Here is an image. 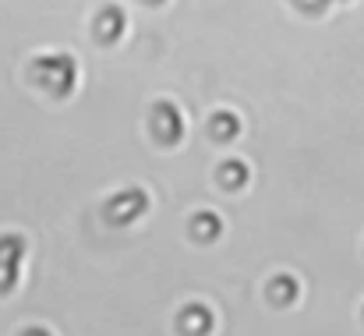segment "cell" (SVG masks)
I'll return each instance as SVG.
<instances>
[{
    "label": "cell",
    "mask_w": 364,
    "mask_h": 336,
    "mask_svg": "<svg viewBox=\"0 0 364 336\" xmlns=\"http://www.w3.org/2000/svg\"><path fill=\"white\" fill-rule=\"evenodd\" d=\"M28 75L53 100H68L75 93V85H78V64H75L71 53H39L32 61V71Z\"/></svg>",
    "instance_id": "obj_1"
},
{
    "label": "cell",
    "mask_w": 364,
    "mask_h": 336,
    "mask_svg": "<svg viewBox=\"0 0 364 336\" xmlns=\"http://www.w3.org/2000/svg\"><path fill=\"white\" fill-rule=\"evenodd\" d=\"M149 131H152V138H156L159 145L173 149V145L184 142L188 120H184V113H181V107H177L173 100H156L152 110H149Z\"/></svg>",
    "instance_id": "obj_2"
},
{
    "label": "cell",
    "mask_w": 364,
    "mask_h": 336,
    "mask_svg": "<svg viewBox=\"0 0 364 336\" xmlns=\"http://www.w3.org/2000/svg\"><path fill=\"white\" fill-rule=\"evenodd\" d=\"M145 213H149V191H141V188H121L103 206V216L110 226H131Z\"/></svg>",
    "instance_id": "obj_3"
},
{
    "label": "cell",
    "mask_w": 364,
    "mask_h": 336,
    "mask_svg": "<svg viewBox=\"0 0 364 336\" xmlns=\"http://www.w3.org/2000/svg\"><path fill=\"white\" fill-rule=\"evenodd\" d=\"M25 251H28L25 233H14V230L11 233H0V298H7L18 287Z\"/></svg>",
    "instance_id": "obj_4"
},
{
    "label": "cell",
    "mask_w": 364,
    "mask_h": 336,
    "mask_svg": "<svg viewBox=\"0 0 364 336\" xmlns=\"http://www.w3.org/2000/svg\"><path fill=\"white\" fill-rule=\"evenodd\" d=\"M177 330H181V336H213V330H216V315H213L209 305L188 301V305L177 312Z\"/></svg>",
    "instance_id": "obj_5"
},
{
    "label": "cell",
    "mask_w": 364,
    "mask_h": 336,
    "mask_svg": "<svg viewBox=\"0 0 364 336\" xmlns=\"http://www.w3.org/2000/svg\"><path fill=\"white\" fill-rule=\"evenodd\" d=\"M124 28H127V14H124L121 7H114V4L100 7V14L92 21V36H96L100 46H114L124 36Z\"/></svg>",
    "instance_id": "obj_6"
},
{
    "label": "cell",
    "mask_w": 364,
    "mask_h": 336,
    "mask_svg": "<svg viewBox=\"0 0 364 336\" xmlns=\"http://www.w3.org/2000/svg\"><path fill=\"white\" fill-rule=\"evenodd\" d=\"M297 294H301V283H297V276H290V273H276V276L265 283V298H269L272 308H290V305L297 301Z\"/></svg>",
    "instance_id": "obj_7"
},
{
    "label": "cell",
    "mask_w": 364,
    "mask_h": 336,
    "mask_svg": "<svg viewBox=\"0 0 364 336\" xmlns=\"http://www.w3.org/2000/svg\"><path fill=\"white\" fill-rule=\"evenodd\" d=\"M209 135H213V142H234L237 135H241V117L234 110H216L209 117Z\"/></svg>",
    "instance_id": "obj_8"
},
{
    "label": "cell",
    "mask_w": 364,
    "mask_h": 336,
    "mask_svg": "<svg viewBox=\"0 0 364 336\" xmlns=\"http://www.w3.org/2000/svg\"><path fill=\"white\" fill-rule=\"evenodd\" d=\"M188 230H191V237H195V241H202V244H213V241L223 233V220H220L213 209H202V213H195V216H191Z\"/></svg>",
    "instance_id": "obj_9"
},
{
    "label": "cell",
    "mask_w": 364,
    "mask_h": 336,
    "mask_svg": "<svg viewBox=\"0 0 364 336\" xmlns=\"http://www.w3.org/2000/svg\"><path fill=\"white\" fill-rule=\"evenodd\" d=\"M216 177H220V184L227 191H241V188H247V181H251V167L244 159H223L220 170H216Z\"/></svg>",
    "instance_id": "obj_10"
},
{
    "label": "cell",
    "mask_w": 364,
    "mask_h": 336,
    "mask_svg": "<svg viewBox=\"0 0 364 336\" xmlns=\"http://www.w3.org/2000/svg\"><path fill=\"white\" fill-rule=\"evenodd\" d=\"M297 4V11H304V14H322L326 7H329V0H294Z\"/></svg>",
    "instance_id": "obj_11"
},
{
    "label": "cell",
    "mask_w": 364,
    "mask_h": 336,
    "mask_svg": "<svg viewBox=\"0 0 364 336\" xmlns=\"http://www.w3.org/2000/svg\"><path fill=\"white\" fill-rule=\"evenodd\" d=\"M18 336H53L50 330H43V326H28V330H21Z\"/></svg>",
    "instance_id": "obj_12"
}]
</instances>
